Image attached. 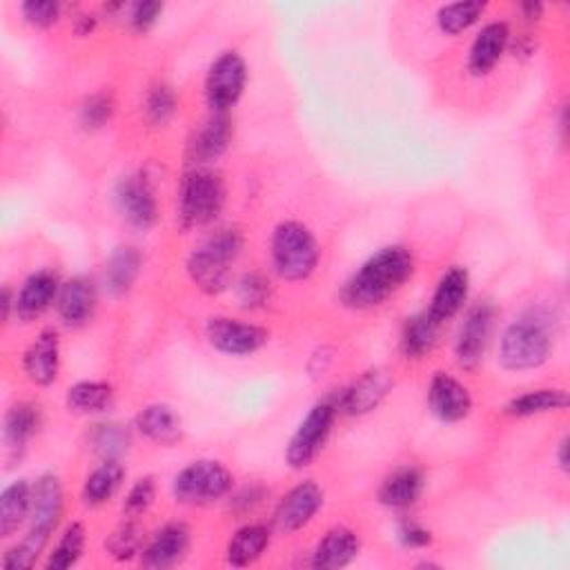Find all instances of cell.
Listing matches in <instances>:
<instances>
[{"label":"cell","mask_w":570,"mask_h":570,"mask_svg":"<svg viewBox=\"0 0 570 570\" xmlns=\"http://www.w3.org/2000/svg\"><path fill=\"white\" fill-rule=\"evenodd\" d=\"M415 272L412 252L404 245H388L374 255L348 279L341 301L350 310H372L386 303Z\"/></svg>","instance_id":"6da1fadb"},{"label":"cell","mask_w":570,"mask_h":570,"mask_svg":"<svg viewBox=\"0 0 570 570\" xmlns=\"http://www.w3.org/2000/svg\"><path fill=\"white\" fill-rule=\"evenodd\" d=\"M322 249L307 225L283 221L272 234V266L286 281H305L319 266Z\"/></svg>","instance_id":"5b68a950"},{"label":"cell","mask_w":570,"mask_h":570,"mask_svg":"<svg viewBox=\"0 0 570 570\" xmlns=\"http://www.w3.org/2000/svg\"><path fill=\"white\" fill-rule=\"evenodd\" d=\"M68 408L79 415H98L114 404V388L107 382H79L68 391Z\"/></svg>","instance_id":"d6a6232c"},{"label":"cell","mask_w":570,"mask_h":570,"mask_svg":"<svg viewBox=\"0 0 570 570\" xmlns=\"http://www.w3.org/2000/svg\"><path fill=\"white\" fill-rule=\"evenodd\" d=\"M38 428H40V408L30 402L14 404L5 415L8 449L21 453L27 446V441L38 432Z\"/></svg>","instance_id":"4dcf8cb0"},{"label":"cell","mask_w":570,"mask_h":570,"mask_svg":"<svg viewBox=\"0 0 570 570\" xmlns=\"http://www.w3.org/2000/svg\"><path fill=\"white\" fill-rule=\"evenodd\" d=\"M123 479H125V468L120 466V462H116V460L103 462L98 468H94L88 475V479L83 484V501L88 505L107 503L123 486Z\"/></svg>","instance_id":"1f68e13d"},{"label":"cell","mask_w":570,"mask_h":570,"mask_svg":"<svg viewBox=\"0 0 570 570\" xmlns=\"http://www.w3.org/2000/svg\"><path fill=\"white\" fill-rule=\"evenodd\" d=\"M154 497H156V484H154V477H141L128 492V497H125L123 501V513L128 517H143L154 503Z\"/></svg>","instance_id":"b9f144b4"},{"label":"cell","mask_w":570,"mask_h":570,"mask_svg":"<svg viewBox=\"0 0 570 570\" xmlns=\"http://www.w3.org/2000/svg\"><path fill=\"white\" fill-rule=\"evenodd\" d=\"M21 12L30 25L47 30L60 19V3H54V0H30V3L21 5Z\"/></svg>","instance_id":"7bdbcfd3"},{"label":"cell","mask_w":570,"mask_h":570,"mask_svg":"<svg viewBox=\"0 0 570 570\" xmlns=\"http://www.w3.org/2000/svg\"><path fill=\"white\" fill-rule=\"evenodd\" d=\"M393 386H395V379L388 370L384 368L368 370L359 379H354V382L339 395L337 406L339 410L352 417L368 415L382 406V402L388 397Z\"/></svg>","instance_id":"7c38bea8"},{"label":"cell","mask_w":570,"mask_h":570,"mask_svg":"<svg viewBox=\"0 0 570 570\" xmlns=\"http://www.w3.org/2000/svg\"><path fill=\"white\" fill-rule=\"evenodd\" d=\"M83 550H85V526L74 522L56 542L54 550L49 552V557L45 561V568L47 570H68L81 559Z\"/></svg>","instance_id":"e575fe53"},{"label":"cell","mask_w":570,"mask_h":570,"mask_svg":"<svg viewBox=\"0 0 570 570\" xmlns=\"http://www.w3.org/2000/svg\"><path fill=\"white\" fill-rule=\"evenodd\" d=\"M32 515V486L25 479L10 484L0 495V537H12Z\"/></svg>","instance_id":"4316f807"},{"label":"cell","mask_w":570,"mask_h":570,"mask_svg":"<svg viewBox=\"0 0 570 570\" xmlns=\"http://www.w3.org/2000/svg\"><path fill=\"white\" fill-rule=\"evenodd\" d=\"M337 412H339V406L333 399L319 402L310 408V412L299 423L296 432L292 434V439L288 443L286 462L290 468H294V470L307 468L316 460V455L324 451L326 441L333 432Z\"/></svg>","instance_id":"52a82bcc"},{"label":"cell","mask_w":570,"mask_h":570,"mask_svg":"<svg viewBox=\"0 0 570 570\" xmlns=\"http://www.w3.org/2000/svg\"><path fill=\"white\" fill-rule=\"evenodd\" d=\"M137 428L146 439L159 443V446H174L183 437L178 415L165 404H152L143 408L137 417Z\"/></svg>","instance_id":"484cf974"},{"label":"cell","mask_w":570,"mask_h":570,"mask_svg":"<svg viewBox=\"0 0 570 570\" xmlns=\"http://www.w3.org/2000/svg\"><path fill=\"white\" fill-rule=\"evenodd\" d=\"M421 492H423L421 470H417L415 466H404L384 479L382 488H379V501L388 505V509L406 511L419 501Z\"/></svg>","instance_id":"603a6c76"},{"label":"cell","mask_w":570,"mask_h":570,"mask_svg":"<svg viewBox=\"0 0 570 570\" xmlns=\"http://www.w3.org/2000/svg\"><path fill=\"white\" fill-rule=\"evenodd\" d=\"M522 12L526 14V19L535 21V19H539V16H542V12H544V5H542V3H524V5H522Z\"/></svg>","instance_id":"7dc6e473"},{"label":"cell","mask_w":570,"mask_h":570,"mask_svg":"<svg viewBox=\"0 0 570 570\" xmlns=\"http://www.w3.org/2000/svg\"><path fill=\"white\" fill-rule=\"evenodd\" d=\"M428 406L437 419L457 423L473 412V397L460 379L446 372H437L428 386Z\"/></svg>","instance_id":"4fadbf2b"},{"label":"cell","mask_w":570,"mask_h":570,"mask_svg":"<svg viewBox=\"0 0 570 570\" xmlns=\"http://www.w3.org/2000/svg\"><path fill=\"white\" fill-rule=\"evenodd\" d=\"M189 550V528L185 524L172 522L154 533L141 552V563L146 568L163 570L181 563Z\"/></svg>","instance_id":"2e32d148"},{"label":"cell","mask_w":570,"mask_h":570,"mask_svg":"<svg viewBox=\"0 0 570 570\" xmlns=\"http://www.w3.org/2000/svg\"><path fill=\"white\" fill-rule=\"evenodd\" d=\"M399 542L406 546V548H426L432 544V533L428 528H423L421 524L412 522V520H406L399 531Z\"/></svg>","instance_id":"f6af8a7d"},{"label":"cell","mask_w":570,"mask_h":570,"mask_svg":"<svg viewBox=\"0 0 570 570\" xmlns=\"http://www.w3.org/2000/svg\"><path fill=\"white\" fill-rule=\"evenodd\" d=\"M176 94L170 85L161 83V85H154L146 98V116L152 125H167L172 120V116L176 114Z\"/></svg>","instance_id":"ab89813d"},{"label":"cell","mask_w":570,"mask_h":570,"mask_svg":"<svg viewBox=\"0 0 570 570\" xmlns=\"http://www.w3.org/2000/svg\"><path fill=\"white\" fill-rule=\"evenodd\" d=\"M206 335L219 352L230 357H249L270 341L266 328L232 319V316H212L206 326Z\"/></svg>","instance_id":"9c48e42d"},{"label":"cell","mask_w":570,"mask_h":570,"mask_svg":"<svg viewBox=\"0 0 570 570\" xmlns=\"http://www.w3.org/2000/svg\"><path fill=\"white\" fill-rule=\"evenodd\" d=\"M359 550H361V544H359L357 533L346 526H337V528L328 531L324 535V539L316 544L310 563L314 568H324V570L346 568L348 563H352L357 559Z\"/></svg>","instance_id":"7402d4cb"},{"label":"cell","mask_w":570,"mask_h":570,"mask_svg":"<svg viewBox=\"0 0 570 570\" xmlns=\"http://www.w3.org/2000/svg\"><path fill=\"white\" fill-rule=\"evenodd\" d=\"M225 208V183L206 167L187 172L178 189V221L183 230L203 228L219 219Z\"/></svg>","instance_id":"277c9868"},{"label":"cell","mask_w":570,"mask_h":570,"mask_svg":"<svg viewBox=\"0 0 570 570\" xmlns=\"http://www.w3.org/2000/svg\"><path fill=\"white\" fill-rule=\"evenodd\" d=\"M49 537H51V533L30 528V533L16 546H12L5 552L3 568L5 570H27V568H32L38 561V557L43 555L45 546L49 544Z\"/></svg>","instance_id":"8d00e7d4"},{"label":"cell","mask_w":570,"mask_h":570,"mask_svg":"<svg viewBox=\"0 0 570 570\" xmlns=\"http://www.w3.org/2000/svg\"><path fill=\"white\" fill-rule=\"evenodd\" d=\"M509 43H511V30L505 23L495 21L481 27V32L475 36L470 45L468 72L477 79L490 74L497 68L501 56L505 54V49H509Z\"/></svg>","instance_id":"d6986e66"},{"label":"cell","mask_w":570,"mask_h":570,"mask_svg":"<svg viewBox=\"0 0 570 570\" xmlns=\"http://www.w3.org/2000/svg\"><path fill=\"white\" fill-rule=\"evenodd\" d=\"M247 66L239 51H223L208 70L206 101L214 114L232 109L245 92Z\"/></svg>","instance_id":"ba28073f"},{"label":"cell","mask_w":570,"mask_h":570,"mask_svg":"<svg viewBox=\"0 0 570 570\" xmlns=\"http://www.w3.org/2000/svg\"><path fill=\"white\" fill-rule=\"evenodd\" d=\"M107 552L116 559V561H130L135 557H139L143 552V531L139 526V520L128 517L125 522H120L112 535L105 542Z\"/></svg>","instance_id":"d590c367"},{"label":"cell","mask_w":570,"mask_h":570,"mask_svg":"<svg viewBox=\"0 0 570 570\" xmlns=\"http://www.w3.org/2000/svg\"><path fill=\"white\" fill-rule=\"evenodd\" d=\"M114 109H116V103H114L112 94L96 92L81 107V125L88 130H101L103 125H107L112 120Z\"/></svg>","instance_id":"60d3db41"},{"label":"cell","mask_w":570,"mask_h":570,"mask_svg":"<svg viewBox=\"0 0 570 570\" xmlns=\"http://www.w3.org/2000/svg\"><path fill=\"white\" fill-rule=\"evenodd\" d=\"M56 310L62 326L81 328L85 326L96 310V288L88 277H74L60 286Z\"/></svg>","instance_id":"e0dca14e"},{"label":"cell","mask_w":570,"mask_h":570,"mask_svg":"<svg viewBox=\"0 0 570 570\" xmlns=\"http://www.w3.org/2000/svg\"><path fill=\"white\" fill-rule=\"evenodd\" d=\"M143 268L141 252L132 245H125L114 249L105 266V288L112 296H123L132 290Z\"/></svg>","instance_id":"d4e9b609"},{"label":"cell","mask_w":570,"mask_h":570,"mask_svg":"<svg viewBox=\"0 0 570 570\" xmlns=\"http://www.w3.org/2000/svg\"><path fill=\"white\" fill-rule=\"evenodd\" d=\"M116 206L128 223L139 230H150L159 219V203L146 174H130L118 181Z\"/></svg>","instance_id":"8fae6325"},{"label":"cell","mask_w":570,"mask_h":570,"mask_svg":"<svg viewBox=\"0 0 570 570\" xmlns=\"http://www.w3.org/2000/svg\"><path fill=\"white\" fill-rule=\"evenodd\" d=\"M62 517V486L56 475H40L32 488V528L54 533Z\"/></svg>","instance_id":"44dd1931"},{"label":"cell","mask_w":570,"mask_h":570,"mask_svg":"<svg viewBox=\"0 0 570 570\" xmlns=\"http://www.w3.org/2000/svg\"><path fill=\"white\" fill-rule=\"evenodd\" d=\"M58 292L60 281L54 270H38L30 275L16 294V316L25 324L38 319V316L47 312L49 305L58 299Z\"/></svg>","instance_id":"ac0fdd59"},{"label":"cell","mask_w":570,"mask_h":570,"mask_svg":"<svg viewBox=\"0 0 570 570\" xmlns=\"http://www.w3.org/2000/svg\"><path fill=\"white\" fill-rule=\"evenodd\" d=\"M552 316L544 307H531L503 330L499 361L505 370L524 372L544 365L552 352Z\"/></svg>","instance_id":"7a4b0ae2"},{"label":"cell","mask_w":570,"mask_h":570,"mask_svg":"<svg viewBox=\"0 0 570 570\" xmlns=\"http://www.w3.org/2000/svg\"><path fill=\"white\" fill-rule=\"evenodd\" d=\"M495 328V307L490 303H477L468 314L455 344V357L460 368L473 372L481 365Z\"/></svg>","instance_id":"30bf717a"},{"label":"cell","mask_w":570,"mask_h":570,"mask_svg":"<svg viewBox=\"0 0 570 570\" xmlns=\"http://www.w3.org/2000/svg\"><path fill=\"white\" fill-rule=\"evenodd\" d=\"M232 139V125L228 114H214L203 128L197 132V137L189 143V156L195 163L206 165L223 156V152L230 148Z\"/></svg>","instance_id":"cb8c5ba5"},{"label":"cell","mask_w":570,"mask_h":570,"mask_svg":"<svg viewBox=\"0 0 570 570\" xmlns=\"http://www.w3.org/2000/svg\"><path fill=\"white\" fill-rule=\"evenodd\" d=\"M557 460H559V468L566 473V470H568V437H563V439L559 441Z\"/></svg>","instance_id":"bcb514c9"},{"label":"cell","mask_w":570,"mask_h":570,"mask_svg":"<svg viewBox=\"0 0 570 570\" xmlns=\"http://www.w3.org/2000/svg\"><path fill=\"white\" fill-rule=\"evenodd\" d=\"M23 370L36 386H51L60 370V339L56 330H43L23 354Z\"/></svg>","instance_id":"9a60e30c"},{"label":"cell","mask_w":570,"mask_h":570,"mask_svg":"<svg viewBox=\"0 0 570 570\" xmlns=\"http://www.w3.org/2000/svg\"><path fill=\"white\" fill-rule=\"evenodd\" d=\"M90 446L94 455L101 457L103 462L107 460L120 462V457L130 449V430L112 421L96 423L90 432Z\"/></svg>","instance_id":"836d02e7"},{"label":"cell","mask_w":570,"mask_h":570,"mask_svg":"<svg viewBox=\"0 0 570 570\" xmlns=\"http://www.w3.org/2000/svg\"><path fill=\"white\" fill-rule=\"evenodd\" d=\"M163 12L161 3H137L130 8V25L137 32H148L150 27H154V23L159 21Z\"/></svg>","instance_id":"ee69618b"},{"label":"cell","mask_w":570,"mask_h":570,"mask_svg":"<svg viewBox=\"0 0 570 570\" xmlns=\"http://www.w3.org/2000/svg\"><path fill=\"white\" fill-rule=\"evenodd\" d=\"M470 292V277L464 268L455 266L443 275L434 288V294L428 305V314L437 324H446L464 307Z\"/></svg>","instance_id":"ffe728a7"},{"label":"cell","mask_w":570,"mask_h":570,"mask_svg":"<svg viewBox=\"0 0 570 570\" xmlns=\"http://www.w3.org/2000/svg\"><path fill=\"white\" fill-rule=\"evenodd\" d=\"M232 486L234 477L221 462L199 460L176 475L174 497L187 505H208L223 499Z\"/></svg>","instance_id":"8992f818"},{"label":"cell","mask_w":570,"mask_h":570,"mask_svg":"<svg viewBox=\"0 0 570 570\" xmlns=\"http://www.w3.org/2000/svg\"><path fill=\"white\" fill-rule=\"evenodd\" d=\"M568 408V393L561 388H539L528 391L520 397H513L505 404V415L524 419V417H537L548 412H561Z\"/></svg>","instance_id":"f1b7e54d"},{"label":"cell","mask_w":570,"mask_h":570,"mask_svg":"<svg viewBox=\"0 0 570 570\" xmlns=\"http://www.w3.org/2000/svg\"><path fill=\"white\" fill-rule=\"evenodd\" d=\"M324 505V490L314 481L296 484L277 505L275 522L283 533H296L307 526Z\"/></svg>","instance_id":"5bb4252c"},{"label":"cell","mask_w":570,"mask_h":570,"mask_svg":"<svg viewBox=\"0 0 570 570\" xmlns=\"http://www.w3.org/2000/svg\"><path fill=\"white\" fill-rule=\"evenodd\" d=\"M236 296L243 307H264L272 296V283L261 272H245L236 283Z\"/></svg>","instance_id":"f35d334b"},{"label":"cell","mask_w":570,"mask_h":570,"mask_svg":"<svg viewBox=\"0 0 570 570\" xmlns=\"http://www.w3.org/2000/svg\"><path fill=\"white\" fill-rule=\"evenodd\" d=\"M441 324H437L428 312H419L406 322L402 333V350L408 359H423L439 341Z\"/></svg>","instance_id":"f546056e"},{"label":"cell","mask_w":570,"mask_h":570,"mask_svg":"<svg viewBox=\"0 0 570 570\" xmlns=\"http://www.w3.org/2000/svg\"><path fill=\"white\" fill-rule=\"evenodd\" d=\"M243 249V234L225 228L208 236L187 259V275L206 294H221L232 279V266Z\"/></svg>","instance_id":"3957f363"},{"label":"cell","mask_w":570,"mask_h":570,"mask_svg":"<svg viewBox=\"0 0 570 570\" xmlns=\"http://www.w3.org/2000/svg\"><path fill=\"white\" fill-rule=\"evenodd\" d=\"M270 546V528L266 524H247L239 528L225 550L228 563L234 568H245L264 557Z\"/></svg>","instance_id":"83f0119b"},{"label":"cell","mask_w":570,"mask_h":570,"mask_svg":"<svg viewBox=\"0 0 570 570\" xmlns=\"http://www.w3.org/2000/svg\"><path fill=\"white\" fill-rule=\"evenodd\" d=\"M486 12L484 3H453L441 8L437 14V25L443 34L457 36L462 32H466L468 27H473L481 14Z\"/></svg>","instance_id":"74e56055"}]
</instances>
